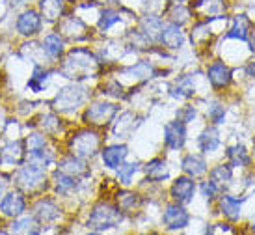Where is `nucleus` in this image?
Wrapping results in <instances>:
<instances>
[{
    "instance_id": "6ab92c4d",
    "label": "nucleus",
    "mask_w": 255,
    "mask_h": 235,
    "mask_svg": "<svg viewBox=\"0 0 255 235\" xmlns=\"http://www.w3.org/2000/svg\"><path fill=\"white\" fill-rule=\"evenodd\" d=\"M209 80L213 82L214 88H224L231 82V71L227 69L226 64H222V62H214L211 67H209Z\"/></svg>"
},
{
    "instance_id": "c85d7f7f",
    "label": "nucleus",
    "mask_w": 255,
    "mask_h": 235,
    "mask_svg": "<svg viewBox=\"0 0 255 235\" xmlns=\"http://www.w3.org/2000/svg\"><path fill=\"white\" fill-rule=\"evenodd\" d=\"M220 206H222V213L226 215L227 219L237 221L239 215H241V202L233 196H222L220 200Z\"/></svg>"
},
{
    "instance_id": "39448f33",
    "label": "nucleus",
    "mask_w": 255,
    "mask_h": 235,
    "mask_svg": "<svg viewBox=\"0 0 255 235\" xmlns=\"http://www.w3.org/2000/svg\"><path fill=\"white\" fill-rule=\"evenodd\" d=\"M86 90L78 84H67L64 86L60 92L56 93V97L52 101V108L58 112H73L78 107H82L86 103Z\"/></svg>"
},
{
    "instance_id": "c9c22d12",
    "label": "nucleus",
    "mask_w": 255,
    "mask_h": 235,
    "mask_svg": "<svg viewBox=\"0 0 255 235\" xmlns=\"http://www.w3.org/2000/svg\"><path fill=\"white\" fill-rule=\"evenodd\" d=\"M231 179V168L222 164V166H216L213 172H211V181H214L216 185L218 183H227Z\"/></svg>"
},
{
    "instance_id": "72a5a7b5",
    "label": "nucleus",
    "mask_w": 255,
    "mask_h": 235,
    "mask_svg": "<svg viewBox=\"0 0 255 235\" xmlns=\"http://www.w3.org/2000/svg\"><path fill=\"white\" fill-rule=\"evenodd\" d=\"M227 155H229V159H231L233 166H242V164H248V161H250L248 153H246V150H244L242 146H233V148H229Z\"/></svg>"
},
{
    "instance_id": "b1692460",
    "label": "nucleus",
    "mask_w": 255,
    "mask_h": 235,
    "mask_svg": "<svg viewBox=\"0 0 255 235\" xmlns=\"http://www.w3.org/2000/svg\"><path fill=\"white\" fill-rule=\"evenodd\" d=\"M52 181H54V187H56L58 194H69L71 191H75L78 185L77 178H73L69 174H65L62 170H56L52 174Z\"/></svg>"
},
{
    "instance_id": "5701e85b",
    "label": "nucleus",
    "mask_w": 255,
    "mask_h": 235,
    "mask_svg": "<svg viewBox=\"0 0 255 235\" xmlns=\"http://www.w3.org/2000/svg\"><path fill=\"white\" fill-rule=\"evenodd\" d=\"M43 52L47 54L49 58H60L64 54V39L60 34H49V36H45L43 39Z\"/></svg>"
},
{
    "instance_id": "6e6552de",
    "label": "nucleus",
    "mask_w": 255,
    "mask_h": 235,
    "mask_svg": "<svg viewBox=\"0 0 255 235\" xmlns=\"http://www.w3.org/2000/svg\"><path fill=\"white\" fill-rule=\"evenodd\" d=\"M26 209V200L22 196V193L13 191V193H7L2 196L0 200V213L9 219H17L21 217Z\"/></svg>"
},
{
    "instance_id": "a19ab883",
    "label": "nucleus",
    "mask_w": 255,
    "mask_h": 235,
    "mask_svg": "<svg viewBox=\"0 0 255 235\" xmlns=\"http://www.w3.org/2000/svg\"><path fill=\"white\" fill-rule=\"evenodd\" d=\"M7 185V178L6 176H0V196L4 194V189H6Z\"/></svg>"
},
{
    "instance_id": "a211bd4d",
    "label": "nucleus",
    "mask_w": 255,
    "mask_h": 235,
    "mask_svg": "<svg viewBox=\"0 0 255 235\" xmlns=\"http://www.w3.org/2000/svg\"><path fill=\"white\" fill-rule=\"evenodd\" d=\"M58 170L65 172V174H69V176H73V178H84V176H88L90 174V170H88V166H86V163L80 159V157H65L62 163L58 164Z\"/></svg>"
},
{
    "instance_id": "9d476101",
    "label": "nucleus",
    "mask_w": 255,
    "mask_h": 235,
    "mask_svg": "<svg viewBox=\"0 0 255 235\" xmlns=\"http://www.w3.org/2000/svg\"><path fill=\"white\" fill-rule=\"evenodd\" d=\"M26 155V148H24V140H9V142L0 150V164L6 166H19L24 161Z\"/></svg>"
},
{
    "instance_id": "4be33fe9",
    "label": "nucleus",
    "mask_w": 255,
    "mask_h": 235,
    "mask_svg": "<svg viewBox=\"0 0 255 235\" xmlns=\"http://www.w3.org/2000/svg\"><path fill=\"white\" fill-rule=\"evenodd\" d=\"M184 174H188L190 178H199L207 172V163L198 155H188L183 159V164H181Z\"/></svg>"
},
{
    "instance_id": "473e14b6",
    "label": "nucleus",
    "mask_w": 255,
    "mask_h": 235,
    "mask_svg": "<svg viewBox=\"0 0 255 235\" xmlns=\"http://www.w3.org/2000/svg\"><path fill=\"white\" fill-rule=\"evenodd\" d=\"M121 21V15L120 11H116V9H105L99 17V28L101 30H108L112 24Z\"/></svg>"
},
{
    "instance_id": "2eb2a0df",
    "label": "nucleus",
    "mask_w": 255,
    "mask_h": 235,
    "mask_svg": "<svg viewBox=\"0 0 255 235\" xmlns=\"http://www.w3.org/2000/svg\"><path fill=\"white\" fill-rule=\"evenodd\" d=\"M224 7H226L224 0H196V2H192V9L207 21L218 17L224 11Z\"/></svg>"
},
{
    "instance_id": "a878e982",
    "label": "nucleus",
    "mask_w": 255,
    "mask_h": 235,
    "mask_svg": "<svg viewBox=\"0 0 255 235\" xmlns=\"http://www.w3.org/2000/svg\"><path fill=\"white\" fill-rule=\"evenodd\" d=\"M11 234H39V222L36 217H17V221L9 228Z\"/></svg>"
},
{
    "instance_id": "c756f323",
    "label": "nucleus",
    "mask_w": 255,
    "mask_h": 235,
    "mask_svg": "<svg viewBox=\"0 0 255 235\" xmlns=\"http://www.w3.org/2000/svg\"><path fill=\"white\" fill-rule=\"evenodd\" d=\"M248 30H250V21L246 15H239V17H235V22H233V28L229 30V34L227 37H239V39H248Z\"/></svg>"
},
{
    "instance_id": "423d86ee",
    "label": "nucleus",
    "mask_w": 255,
    "mask_h": 235,
    "mask_svg": "<svg viewBox=\"0 0 255 235\" xmlns=\"http://www.w3.org/2000/svg\"><path fill=\"white\" fill-rule=\"evenodd\" d=\"M116 114H118V105L101 101V103H93V105H90V107L86 108L84 121L88 125L103 127V125L110 123V120H112Z\"/></svg>"
},
{
    "instance_id": "e433bc0d",
    "label": "nucleus",
    "mask_w": 255,
    "mask_h": 235,
    "mask_svg": "<svg viewBox=\"0 0 255 235\" xmlns=\"http://www.w3.org/2000/svg\"><path fill=\"white\" fill-rule=\"evenodd\" d=\"M136 172H138V164H136V163L123 164V166H120V170H118V179H120L123 185H128Z\"/></svg>"
},
{
    "instance_id": "49530a36",
    "label": "nucleus",
    "mask_w": 255,
    "mask_h": 235,
    "mask_svg": "<svg viewBox=\"0 0 255 235\" xmlns=\"http://www.w3.org/2000/svg\"><path fill=\"white\" fill-rule=\"evenodd\" d=\"M181 2H183V0H177V4H181Z\"/></svg>"
},
{
    "instance_id": "7ed1b4c3",
    "label": "nucleus",
    "mask_w": 255,
    "mask_h": 235,
    "mask_svg": "<svg viewBox=\"0 0 255 235\" xmlns=\"http://www.w3.org/2000/svg\"><path fill=\"white\" fill-rule=\"evenodd\" d=\"M121 221H123L121 207L103 202V204L93 207L92 215H90V219H88V228L93 230V232H103V230L118 226Z\"/></svg>"
},
{
    "instance_id": "f8f14e48",
    "label": "nucleus",
    "mask_w": 255,
    "mask_h": 235,
    "mask_svg": "<svg viewBox=\"0 0 255 235\" xmlns=\"http://www.w3.org/2000/svg\"><path fill=\"white\" fill-rule=\"evenodd\" d=\"M162 221H164V226L168 230H181L188 226L190 217H188V213L181 207V204H171V206H168L164 209Z\"/></svg>"
},
{
    "instance_id": "a18cd8bd",
    "label": "nucleus",
    "mask_w": 255,
    "mask_h": 235,
    "mask_svg": "<svg viewBox=\"0 0 255 235\" xmlns=\"http://www.w3.org/2000/svg\"><path fill=\"white\" fill-rule=\"evenodd\" d=\"M252 228H254V232H255V221H254V224H252Z\"/></svg>"
},
{
    "instance_id": "58836bf2",
    "label": "nucleus",
    "mask_w": 255,
    "mask_h": 235,
    "mask_svg": "<svg viewBox=\"0 0 255 235\" xmlns=\"http://www.w3.org/2000/svg\"><path fill=\"white\" fill-rule=\"evenodd\" d=\"M201 193L205 196L207 200H213L214 194L218 193V185L214 183V181H205L203 185H201Z\"/></svg>"
},
{
    "instance_id": "f257e3e1",
    "label": "nucleus",
    "mask_w": 255,
    "mask_h": 235,
    "mask_svg": "<svg viewBox=\"0 0 255 235\" xmlns=\"http://www.w3.org/2000/svg\"><path fill=\"white\" fill-rule=\"evenodd\" d=\"M97 69H99L97 56L92 50L82 49V47H75V49L69 50L62 60V65H60V73L65 78H73V80L93 77L97 73Z\"/></svg>"
},
{
    "instance_id": "c03bdc74",
    "label": "nucleus",
    "mask_w": 255,
    "mask_h": 235,
    "mask_svg": "<svg viewBox=\"0 0 255 235\" xmlns=\"http://www.w3.org/2000/svg\"><path fill=\"white\" fill-rule=\"evenodd\" d=\"M255 47V32H254V39H252V49Z\"/></svg>"
},
{
    "instance_id": "7c9ffc66",
    "label": "nucleus",
    "mask_w": 255,
    "mask_h": 235,
    "mask_svg": "<svg viewBox=\"0 0 255 235\" xmlns=\"http://www.w3.org/2000/svg\"><path fill=\"white\" fill-rule=\"evenodd\" d=\"M39 127L45 131V133H58L60 131V127H62V121H60V118H58L56 114H43L41 118H39Z\"/></svg>"
},
{
    "instance_id": "2f4dec72",
    "label": "nucleus",
    "mask_w": 255,
    "mask_h": 235,
    "mask_svg": "<svg viewBox=\"0 0 255 235\" xmlns=\"http://www.w3.org/2000/svg\"><path fill=\"white\" fill-rule=\"evenodd\" d=\"M118 206L121 207V211H130L140 206V200L132 193H118Z\"/></svg>"
},
{
    "instance_id": "37998d69",
    "label": "nucleus",
    "mask_w": 255,
    "mask_h": 235,
    "mask_svg": "<svg viewBox=\"0 0 255 235\" xmlns=\"http://www.w3.org/2000/svg\"><path fill=\"white\" fill-rule=\"evenodd\" d=\"M4 125H6V121H4V116H2V112H0V133L4 131Z\"/></svg>"
},
{
    "instance_id": "412c9836",
    "label": "nucleus",
    "mask_w": 255,
    "mask_h": 235,
    "mask_svg": "<svg viewBox=\"0 0 255 235\" xmlns=\"http://www.w3.org/2000/svg\"><path fill=\"white\" fill-rule=\"evenodd\" d=\"M160 39H162V43L168 49H179L184 41L183 30H181L179 24H170V26H166L160 32Z\"/></svg>"
},
{
    "instance_id": "393cba45",
    "label": "nucleus",
    "mask_w": 255,
    "mask_h": 235,
    "mask_svg": "<svg viewBox=\"0 0 255 235\" xmlns=\"http://www.w3.org/2000/svg\"><path fill=\"white\" fill-rule=\"evenodd\" d=\"M143 170H145V174L149 176L151 181H164V179H168V176H170L168 164L164 163L162 159H153V161H149V163L143 166Z\"/></svg>"
},
{
    "instance_id": "20e7f679",
    "label": "nucleus",
    "mask_w": 255,
    "mask_h": 235,
    "mask_svg": "<svg viewBox=\"0 0 255 235\" xmlns=\"http://www.w3.org/2000/svg\"><path fill=\"white\" fill-rule=\"evenodd\" d=\"M101 146V138L95 131L84 129V131H78L75 133L69 142V151L71 155L80 157V159H92L97 155Z\"/></svg>"
},
{
    "instance_id": "9b49d317",
    "label": "nucleus",
    "mask_w": 255,
    "mask_h": 235,
    "mask_svg": "<svg viewBox=\"0 0 255 235\" xmlns=\"http://www.w3.org/2000/svg\"><path fill=\"white\" fill-rule=\"evenodd\" d=\"M164 142L170 150H181L186 142V129L181 120L170 121L164 127Z\"/></svg>"
},
{
    "instance_id": "f3484780",
    "label": "nucleus",
    "mask_w": 255,
    "mask_h": 235,
    "mask_svg": "<svg viewBox=\"0 0 255 235\" xmlns=\"http://www.w3.org/2000/svg\"><path fill=\"white\" fill-rule=\"evenodd\" d=\"M127 146H123V144H114V146H108L105 150L101 151V157H103V163L105 166L108 168H118L123 161H125V157H127Z\"/></svg>"
},
{
    "instance_id": "ea45409f",
    "label": "nucleus",
    "mask_w": 255,
    "mask_h": 235,
    "mask_svg": "<svg viewBox=\"0 0 255 235\" xmlns=\"http://www.w3.org/2000/svg\"><path fill=\"white\" fill-rule=\"evenodd\" d=\"M177 118L183 123H188V121H192L194 118H196V108L194 107H184L183 110H179L177 112Z\"/></svg>"
},
{
    "instance_id": "f03ea898",
    "label": "nucleus",
    "mask_w": 255,
    "mask_h": 235,
    "mask_svg": "<svg viewBox=\"0 0 255 235\" xmlns=\"http://www.w3.org/2000/svg\"><path fill=\"white\" fill-rule=\"evenodd\" d=\"M13 183L22 193H37L47 187V172L45 166L36 163H30L21 166L13 178Z\"/></svg>"
},
{
    "instance_id": "4468645a",
    "label": "nucleus",
    "mask_w": 255,
    "mask_h": 235,
    "mask_svg": "<svg viewBox=\"0 0 255 235\" xmlns=\"http://www.w3.org/2000/svg\"><path fill=\"white\" fill-rule=\"evenodd\" d=\"M194 191H196V183L190 178H179L173 181L170 193H171V198L183 206V204H188L192 200Z\"/></svg>"
},
{
    "instance_id": "dca6fc26",
    "label": "nucleus",
    "mask_w": 255,
    "mask_h": 235,
    "mask_svg": "<svg viewBox=\"0 0 255 235\" xmlns=\"http://www.w3.org/2000/svg\"><path fill=\"white\" fill-rule=\"evenodd\" d=\"M39 9H41V17L47 22H58L64 17L65 0H41Z\"/></svg>"
},
{
    "instance_id": "cd10ccee",
    "label": "nucleus",
    "mask_w": 255,
    "mask_h": 235,
    "mask_svg": "<svg viewBox=\"0 0 255 235\" xmlns=\"http://www.w3.org/2000/svg\"><path fill=\"white\" fill-rule=\"evenodd\" d=\"M134 116L132 114H123L120 118V120L116 121V127H114V135L116 136H121V138H128L130 136V133L136 129V125L138 123H134Z\"/></svg>"
},
{
    "instance_id": "0eeeda50",
    "label": "nucleus",
    "mask_w": 255,
    "mask_h": 235,
    "mask_svg": "<svg viewBox=\"0 0 255 235\" xmlns=\"http://www.w3.org/2000/svg\"><path fill=\"white\" fill-rule=\"evenodd\" d=\"M58 34L71 39V41H82V39L88 37V26L84 24L82 19H78L75 15H69V17H64L60 21Z\"/></svg>"
},
{
    "instance_id": "1a4fd4ad",
    "label": "nucleus",
    "mask_w": 255,
    "mask_h": 235,
    "mask_svg": "<svg viewBox=\"0 0 255 235\" xmlns=\"http://www.w3.org/2000/svg\"><path fill=\"white\" fill-rule=\"evenodd\" d=\"M15 26H17V32L21 34V36H36L37 32L41 30V15L37 13L36 9H24L19 17H17V22H15Z\"/></svg>"
},
{
    "instance_id": "bb28decb",
    "label": "nucleus",
    "mask_w": 255,
    "mask_h": 235,
    "mask_svg": "<svg viewBox=\"0 0 255 235\" xmlns=\"http://www.w3.org/2000/svg\"><path fill=\"white\" fill-rule=\"evenodd\" d=\"M199 148H201V151H205V153H211V151L218 150L220 146V136L218 133H216V129H205L203 133H201V136H199Z\"/></svg>"
},
{
    "instance_id": "aec40b11",
    "label": "nucleus",
    "mask_w": 255,
    "mask_h": 235,
    "mask_svg": "<svg viewBox=\"0 0 255 235\" xmlns=\"http://www.w3.org/2000/svg\"><path fill=\"white\" fill-rule=\"evenodd\" d=\"M50 75H52V73H50L49 69H45L43 65L36 64L34 65V71H32V77H30V80H28V90H32L34 93L43 92L45 86L49 84Z\"/></svg>"
},
{
    "instance_id": "ddd939ff",
    "label": "nucleus",
    "mask_w": 255,
    "mask_h": 235,
    "mask_svg": "<svg viewBox=\"0 0 255 235\" xmlns=\"http://www.w3.org/2000/svg\"><path fill=\"white\" fill-rule=\"evenodd\" d=\"M60 207L52 202L50 198H41L36 202L34 206V217L37 219L39 224H52L60 219Z\"/></svg>"
},
{
    "instance_id": "4c0bfd02",
    "label": "nucleus",
    "mask_w": 255,
    "mask_h": 235,
    "mask_svg": "<svg viewBox=\"0 0 255 235\" xmlns=\"http://www.w3.org/2000/svg\"><path fill=\"white\" fill-rule=\"evenodd\" d=\"M207 114H209V118H211L214 123H222V121H224V114H226V110H224V107H220V105L214 103V105L209 107Z\"/></svg>"
},
{
    "instance_id": "f704fd0d",
    "label": "nucleus",
    "mask_w": 255,
    "mask_h": 235,
    "mask_svg": "<svg viewBox=\"0 0 255 235\" xmlns=\"http://www.w3.org/2000/svg\"><path fill=\"white\" fill-rule=\"evenodd\" d=\"M24 146H26V151L41 150V148H47V138L43 135H39V133H32L24 140Z\"/></svg>"
},
{
    "instance_id": "79ce46f5",
    "label": "nucleus",
    "mask_w": 255,
    "mask_h": 235,
    "mask_svg": "<svg viewBox=\"0 0 255 235\" xmlns=\"http://www.w3.org/2000/svg\"><path fill=\"white\" fill-rule=\"evenodd\" d=\"M30 0H11V6H24V4H28Z\"/></svg>"
}]
</instances>
